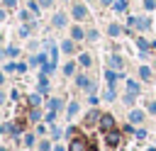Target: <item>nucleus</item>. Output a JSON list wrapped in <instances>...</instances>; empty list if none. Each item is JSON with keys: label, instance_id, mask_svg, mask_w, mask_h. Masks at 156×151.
<instances>
[{"label": "nucleus", "instance_id": "4", "mask_svg": "<svg viewBox=\"0 0 156 151\" xmlns=\"http://www.w3.org/2000/svg\"><path fill=\"white\" fill-rule=\"evenodd\" d=\"M78 85H80V88H88V78L80 76V78H78Z\"/></svg>", "mask_w": 156, "mask_h": 151}, {"label": "nucleus", "instance_id": "1", "mask_svg": "<svg viewBox=\"0 0 156 151\" xmlns=\"http://www.w3.org/2000/svg\"><path fill=\"white\" fill-rule=\"evenodd\" d=\"M122 134L110 114L90 112L68 134V151H117Z\"/></svg>", "mask_w": 156, "mask_h": 151}, {"label": "nucleus", "instance_id": "3", "mask_svg": "<svg viewBox=\"0 0 156 151\" xmlns=\"http://www.w3.org/2000/svg\"><path fill=\"white\" fill-rule=\"evenodd\" d=\"M80 63H83V66H88V63H90V56H88V54H83V56H80Z\"/></svg>", "mask_w": 156, "mask_h": 151}, {"label": "nucleus", "instance_id": "6", "mask_svg": "<svg viewBox=\"0 0 156 151\" xmlns=\"http://www.w3.org/2000/svg\"><path fill=\"white\" fill-rule=\"evenodd\" d=\"M63 73H73V63H66L63 66Z\"/></svg>", "mask_w": 156, "mask_h": 151}, {"label": "nucleus", "instance_id": "2", "mask_svg": "<svg viewBox=\"0 0 156 151\" xmlns=\"http://www.w3.org/2000/svg\"><path fill=\"white\" fill-rule=\"evenodd\" d=\"M141 117H144L141 112H132V114H129V119H132V122H141Z\"/></svg>", "mask_w": 156, "mask_h": 151}, {"label": "nucleus", "instance_id": "5", "mask_svg": "<svg viewBox=\"0 0 156 151\" xmlns=\"http://www.w3.org/2000/svg\"><path fill=\"white\" fill-rule=\"evenodd\" d=\"M73 15H76V17H85V12H83L80 7H76V10H73Z\"/></svg>", "mask_w": 156, "mask_h": 151}]
</instances>
